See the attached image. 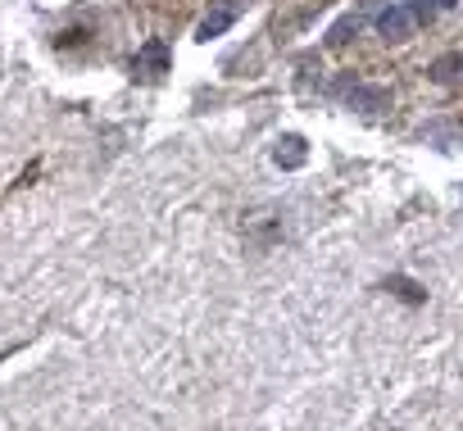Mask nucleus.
I'll list each match as a JSON object with an SVG mask.
<instances>
[{
	"instance_id": "1",
	"label": "nucleus",
	"mask_w": 463,
	"mask_h": 431,
	"mask_svg": "<svg viewBox=\"0 0 463 431\" xmlns=\"http://www.w3.org/2000/svg\"><path fill=\"white\" fill-rule=\"evenodd\" d=\"M169 68H173V51H169V42H160V36H150V42L137 51V59H132L137 82H154V77H164Z\"/></svg>"
},
{
	"instance_id": "2",
	"label": "nucleus",
	"mask_w": 463,
	"mask_h": 431,
	"mask_svg": "<svg viewBox=\"0 0 463 431\" xmlns=\"http://www.w3.org/2000/svg\"><path fill=\"white\" fill-rule=\"evenodd\" d=\"M377 32H381V42L400 46V42H409V36L418 32V23H413V14H409L404 5H386V10L377 14Z\"/></svg>"
},
{
	"instance_id": "3",
	"label": "nucleus",
	"mask_w": 463,
	"mask_h": 431,
	"mask_svg": "<svg viewBox=\"0 0 463 431\" xmlns=\"http://www.w3.org/2000/svg\"><path fill=\"white\" fill-rule=\"evenodd\" d=\"M273 164L278 168H304L309 164V141L300 137V132H282L278 141H273Z\"/></svg>"
},
{
	"instance_id": "4",
	"label": "nucleus",
	"mask_w": 463,
	"mask_h": 431,
	"mask_svg": "<svg viewBox=\"0 0 463 431\" xmlns=\"http://www.w3.org/2000/svg\"><path fill=\"white\" fill-rule=\"evenodd\" d=\"M345 100H350V109H359V114H381V109H391V87H364V82H350Z\"/></svg>"
},
{
	"instance_id": "5",
	"label": "nucleus",
	"mask_w": 463,
	"mask_h": 431,
	"mask_svg": "<svg viewBox=\"0 0 463 431\" xmlns=\"http://www.w3.org/2000/svg\"><path fill=\"white\" fill-rule=\"evenodd\" d=\"M246 237H250V246L255 250H268L278 237H282V223L273 218V209H259V214H250L246 218Z\"/></svg>"
},
{
	"instance_id": "6",
	"label": "nucleus",
	"mask_w": 463,
	"mask_h": 431,
	"mask_svg": "<svg viewBox=\"0 0 463 431\" xmlns=\"http://www.w3.org/2000/svg\"><path fill=\"white\" fill-rule=\"evenodd\" d=\"M428 77H432L436 87H454V82H463V55L450 51V55L432 59V64H428Z\"/></svg>"
},
{
	"instance_id": "7",
	"label": "nucleus",
	"mask_w": 463,
	"mask_h": 431,
	"mask_svg": "<svg viewBox=\"0 0 463 431\" xmlns=\"http://www.w3.org/2000/svg\"><path fill=\"white\" fill-rule=\"evenodd\" d=\"M232 23H237V10H227V5L209 10V14L200 19V27H196V42H214V36H223Z\"/></svg>"
},
{
	"instance_id": "8",
	"label": "nucleus",
	"mask_w": 463,
	"mask_h": 431,
	"mask_svg": "<svg viewBox=\"0 0 463 431\" xmlns=\"http://www.w3.org/2000/svg\"><path fill=\"white\" fill-rule=\"evenodd\" d=\"M386 291H391L396 300H404V304H428V291H422L413 278H404V272H391V278H386Z\"/></svg>"
},
{
	"instance_id": "9",
	"label": "nucleus",
	"mask_w": 463,
	"mask_h": 431,
	"mask_svg": "<svg viewBox=\"0 0 463 431\" xmlns=\"http://www.w3.org/2000/svg\"><path fill=\"white\" fill-rule=\"evenodd\" d=\"M350 36H359V14H345V19H336L332 27H327V46L332 51H341Z\"/></svg>"
},
{
	"instance_id": "10",
	"label": "nucleus",
	"mask_w": 463,
	"mask_h": 431,
	"mask_svg": "<svg viewBox=\"0 0 463 431\" xmlns=\"http://www.w3.org/2000/svg\"><path fill=\"white\" fill-rule=\"evenodd\" d=\"M404 10L413 14V23H432V19H436V5H432V0H409Z\"/></svg>"
}]
</instances>
